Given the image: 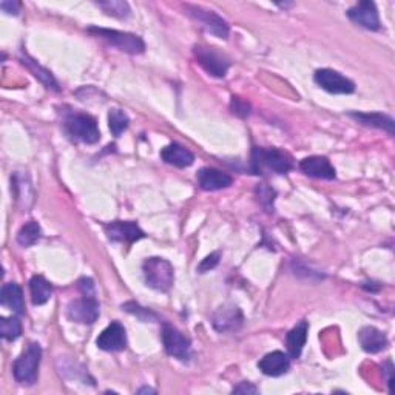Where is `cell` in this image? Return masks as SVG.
<instances>
[{
  "label": "cell",
  "instance_id": "36",
  "mask_svg": "<svg viewBox=\"0 0 395 395\" xmlns=\"http://www.w3.org/2000/svg\"><path fill=\"white\" fill-rule=\"evenodd\" d=\"M20 2H2L0 4V8L6 13V14H14L18 15L20 13Z\"/></svg>",
  "mask_w": 395,
  "mask_h": 395
},
{
  "label": "cell",
  "instance_id": "9",
  "mask_svg": "<svg viewBox=\"0 0 395 395\" xmlns=\"http://www.w3.org/2000/svg\"><path fill=\"white\" fill-rule=\"evenodd\" d=\"M67 317L79 325H93L99 318V303L96 297L73 299L67 307Z\"/></svg>",
  "mask_w": 395,
  "mask_h": 395
},
{
  "label": "cell",
  "instance_id": "11",
  "mask_svg": "<svg viewBox=\"0 0 395 395\" xmlns=\"http://www.w3.org/2000/svg\"><path fill=\"white\" fill-rule=\"evenodd\" d=\"M242 312L238 306L224 304L212 315V325L221 334H231L242 326Z\"/></svg>",
  "mask_w": 395,
  "mask_h": 395
},
{
  "label": "cell",
  "instance_id": "2",
  "mask_svg": "<svg viewBox=\"0 0 395 395\" xmlns=\"http://www.w3.org/2000/svg\"><path fill=\"white\" fill-rule=\"evenodd\" d=\"M42 360V347L39 343H30L13 365L15 382L25 386H33L39 377V366Z\"/></svg>",
  "mask_w": 395,
  "mask_h": 395
},
{
  "label": "cell",
  "instance_id": "21",
  "mask_svg": "<svg viewBox=\"0 0 395 395\" xmlns=\"http://www.w3.org/2000/svg\"><path fill=\"white\" fill-rule=\"evenodd\" d=\"M0 303L11 309L15 315L25 313V302H23V292L18 283L4 284L0 292Z\"/></svg>",
  "mask_w": 395,
  "mask_h": 395
},
{
  "label": "cell",
  "instance_id": "24",
  "mask_svg": "<svg viewBox=\"0 0 395 395\" xmlns=\"http://www.w3.org/2000/svg\"><path fill=\"white\" fill-rule=\"evenodd\" d=\"M22 64L25 65L31 71V73L34 75V77H37L39 81H41L46 86V89L53 90V91H59L60 90L58 81L51 75V71L44 68L42 65H39L34 59H31L28 56H22Z\"/></svg>",
  "mask_w": 395,
  "mask_h": 395
},
{
  "label": "cell",
  "instance_id": "16",
  "mask_svg": "<svg viewBox=\"0 0 395 395\" xmlns=\"http://www.w3.org/2000/svg\"><path fill=\"white\" fill-rule=\"evenodd\" d=\"M299 170H302L304 175L311 176V178H317V179L332 181L337 176L335 167L325 156L306 157V160L299 162Z\"/></svg>",
  "mask_w": 395,
  "mask_h": 395
},
{
  "label": "cell",
  "instance_id": "13",
  "mask_svg": "<svg viewBox=\"0 0 395 395\" xmlns=\"http://www.w3.org/2000/svg\"><path fill=\"white\" fill-rule=\"evenodd\" d=\"M96 344L105 352H121L127 347V332L121 323L113 321L101 332Z\"/></svg>",
  "mask_w": 395,
  "mask_h": 395
},
{
  "label": "cell",
  "instance_id": "14",
  "mask_svg": "<svg viewBox=\"0 0 395 395\" xmlns=\"http://www.w3.org/2000/svg\"><path fill=\"white\" fill-rule=\"evenodd\" d=\"M104 228L108 240L113 242L131 244L145 236V233L141 231V227L133 221H115V223L107 224Z\"/></svg>",
  "mask_w": 395,
  "mask_h": 395
},
{
  "label": "cell",
  "instance_id": "26",
  "mask_svg": "<svg viewBox=\"0 0 395 395\" xmlns=\"http://www.w3.org/2000/svg\"><path fill=\"white\" fill-rule=\"evenodd\" d=\"M102 11L117 19H127L130 15V5L122 0H105V2H96Z\"/></svg>",
  "mask_w": 395,
  "mask_h": 395
},
{
  "label": "cell",
  "instance_id": "10",
  "mask_svg": "<svg viewBox=\"0 0 395 395\" xmlns=\"http://www.w3.org/2000/svg\"><path fill=\"white\" fill-rule=\"evenodd\" d=\"M315 82L320 85L323 90H326L328 93L332 94H351L355 91V84L343 76L342 73H338L335 70L330 68H321L315 71Z\"/></svg>",
  "mask_w": 395,
  "mask_h": 395
},
{
  "label": "cell",
  "instance_id": "7",
  "mask_svg": "<svg viewBox=\"0 0 395 395\" xmlns=\"http://www.w3.org/2000/svg\"><path fill=\"white\" fill-rule=\"evenodd\" d=\"M193 54L200 64L207 73L213 77H226L228 68H231V59L226 58L223 53L205 45H195Z\"/></svg>",
  "mask_w": 395,
  "mask_h": 395
},
{
  "label": "cell",
  "instance_id": "25",
  "mask_svg": "<svg viewBox=\"0 0 395 395\" xmlns=\"http://www.w3.org/2000/svg\"><path fill=\"white\" fill-rule=\"evenodd\" d=\"M42 236V228L39 226L36 221H28L27 224H23L20 227V231L18 233V242L22 247H31L33 244H36Z\"/></svg>",
  "mask_w": 395,
  "mask_h": 395
},
{
  "label": "cell",
  "instance_id": "4",
  "mask_svg": "<svg viewBox=\"0 0 395 395\" xmlns=\"http://www.w3.org/2000/svg\"><path fill=\"white\" fill-rule=\"evenodd\" d=\"M144 280L148 287L157 292H169L175 281V271L167 259L160 257L147 258L142 264Z\"/></svg>",
  "mask_w": 395,
  "mask_h": 395
},
{
  "label": "cell",
  "instance_id": "20",
  "mask_svg": "<svg viewBox=\"0 0 395 395\" xmlns=\"http://www.w3.org/2000/svg\"><path fill=\"white\" fill-rule=\"evenodd\" d=\"M349 116L352 119H355L357 122H360L361 125H366V127H373V129H378L383 130L386 133H389L391 136L394 134V129H395V122L391 116L383 115L380 112H373V113H349Z\"/></svg>",
  "mask_w": 395,
  "mask_h": 395
},
{
  "label": "cell",
  "instance_id": "30",
  "mask_svg": "<svg viewBox=\"0 0 395 395\" xmlns=\"http://www.w3.org/2000/svg\"><path fill=\"white\" fill-rule=\"evenodd\" d=\"M122 309H124V311H127L129 313L136 315V317H138L139 320H142V321H153V320L157 318L153 312H150L148 309H145V307H141L139 304L133 303V302L122 304Z\"/></svg>",
  "mask_w": 395,
  "mask_h": 395
},
{
  "label": "cell",
  "instance_id": "17",
  "mask_svg": "<svg viewBox=\"0 0 395 395\" xmlns=\"http://www.w3.org/2000/svg\"><path fill=\"white\" fill-rule=\"evenodd\" d=\"M258 368L264 375L280 377L284 375L290 369V358L287 354L281 351H273L258 361Z\"/></svg>",
  "mask_w": 395,
  "mask_h": 395
},
{
  "label": "cell",
  "instance_id": "3",
  "mask_svg": "<svg viewBox=\"0 0 395 395\" xmlns=\"http://www.w3.org/2000/svg\"><path fill=\"white\" fill-rule=\"evenodd\" d=\"M64 130L70 139L82 144H96L101 139L98 122L90 115L71 113L65 117Z\"/></svg>",
  "mask_w": 395,
  "mask_h": 395
},
{
  "label": "cell",
  "instance_id": "5",
  "mask_svg": "<svg viewBox=\"0 0 395 395\" xmlns=\"http://www.w3.org/2000/svg\"><path fill=\"white\" fill-rule=\"evenodd\" d=\"M90 34L94 37L102 39L108 45L115 46V48L121 50L129 54H141L145 51V44L142 39L136 34L131 33H124V31L117 30H108V28H99V27H90L89 30Z\"/></svg>",
  "mask_w": 395,
  "mask_h": 395
},
{
  "label": "cell",
  "instance_id": "23",
  "mask_svg": "<svg viewBox=\"0 0 395 395\" xmlns=\"http://www.w3.org/2000/svg\"><path fill=\"white\" fill-rule=\"evenodd\" d=\"M30 292H31V302L34 306H42L48 303L53 294L51 283L42 275H34L30 280Z\"/></svg>",
  "mask_w": 395,
  "mask_h": 395
},
{
  "label": "cell",
  "instance_id": "29",
  "mask_svg": "<svg viewBox=\"0 0 395 395\" xmlns=\"http://www.w3.org/2000/svg\"><path fill=\"white\" fill-rule=\"evenodd\" d=\"M257 195H258V201L259 204L263 205L266 212H273V201H275V190L272 187H268L267 184H261L257 188Z\"/></svg>",
  "mask_w": 395,
  "mask_h": 395
},
{
  "label": "cell",
  "instance_id": "33",
  "mask_svg": "<svg viewBox=\"0 0 395 395\" xmlns=\"http://www.w3.org/2000/svg\"><path fill=\"white\" fill-rule=\"evenodd\" d=\"M77 289L84 297H94V283L91 278H81L77 281Z\"/></svg>",
  "mask_w": 395,
  "mask_h": 395
},
{
  "label": "cell",
  "instance_id": "6",
  "mask_svg": "<svg viewBox=\"0 0 395 395\" xmlns=\"http://www.w3.org/2000/svg\"><path fill=\"white\" fill-rule=\"evenodd\" d=\"M184 10L209 34H213L219 39H227L228 34H231L228 23L215 11L205 10V8L196 5H186Z\"/></svg>",
  "mask_w": 395,
  "mask_h": 395
},
{
  "label": "cell",
  "instance_id": "18",
  "mask_svg": "<svg viewBox=\"0 0 395 395\" xmlns=\"http://www.w3.org/2000/svg\"><path fill=\"white\" fill-rule=\"evenodd\" d=\"M358 342L361 349L368 354H378L388 347L389 342L384 332L378 330L377 328L366 326L358 332Z\"/></svg>",
  "mask_w": 395,
  "mask_h": 395
},
{
  "label": "cell",
  "instance_id": "22",
  "mask_svg": "<svg viewBox=\"0 0 395 395\" xmlns=\"http://www.w3.org/2000/svg\"><path fill=\"white\" fill-rule=\"evenodd\" d=\"M307 334H309V323L306 320L299 321L294 329L289 330L286 343L287 352L292 358H299V355H302L307 342Z\"/></svg>",
  "mask_w": 395,
  "mask_h": 395
},
{
  "label": "cell",
  "instance_id": "12",
  "mask_svg": "<svg viewBox=\"0 0 395 395\" xmlns=\"http://www.w3.org/2000/svg\"><path fill=\"white\" fill-rule=\"evenodd\" d=\"M347 18L366 30H380V15H378L375 4L370 2V0H363V2H358L357 5L349 8L347 10Z\"/></svg>",
  "mask_w": 395,
  "mask_h": 395
},
{
  "label": "cell",
  "instance_id": "1",
  "mask_svg": "<svg viewBox=\"0 0 395 395\" xmlns=\"http://www.w3.org/2000/svg\"><path fill=\"white\" fill-rule=\"evenodd\" d=\"M294 167V160L284 150L273 147H254L252 150V171L255 175H261L264 170H271L276 175H287Z\"/></svg>",
  "mask_w": 395,
  "mask_h": 395
},
{
  "label": "cell",
  "instance_id": "34",
  "mask_svg": "<svg viewBox=\"0 0 395 395\" xmlns=\"http://www.w3.org/2000/svg\"><path fill=\"white\" fill-rule=\"evenodd\" d=\"M383 374L386 375V384H388V391H392V383H394V365L392 361L388 360L383 365Z\"/></svg>",
  "mask_w": 395,
  "mask_h": 395
},
{
  "label": "cell",
  "instance_id": "28",
  "mask_svg": "<svg viewBox=\"0 0 395 395\" xmlns=\"http://www.w3.org/2000/svg\"><path fill=\"white\" fill-rule=\"evenodd\" d=\"M0 334L6 339V342H14L22 334V323L19 318H2L0 320Z\"/></svg>",
  "mask_w": 395,
  "mask_h": 395
},
{
  "label": "cell",
  "instance_id": "35",
  "mask_svg": "<svg viewBox=\"0 0 395 395\" xmlns=\"http://www.w3.org/2000/svg\"><path fill=\"white\" fill-rule=\"evenodd\" d=\"M233 394H258V388L249 382H242L233 388Z\"/></svg>",
  "mask_w": 395,
  "mask_h": 395
},
{
  "label": "cell",
  "instance_id": "8",
  "mask_svg": "<svg viewBox=\"0 0 395 395\" xmlns=\"http://www.w3.org/2000/svg\"><path fill=\"white\" fill-rule=\"evenodd\" d=\"M162 344L170 357L179 361H188L192 358V342L183 332L171 325L162 328Z\"/></svg>",
  "mask_w": 395,
  "mask_h": 395
},
{
  "label": "cell",
  "instance_id": "32",
  "mask_svg": "<svg viewBox=\"0 0 395 395\" xmlns=\"http://www.w3.org/2000/svg\"><path fill=\"white\" fill-rule=\"evenodd\" d=\"M219 258H221L219 252H213V254H210L209 257H205L201 261V264L198 266V272L205 273V272L212 271V268H215L219 264Z\"/></svg>",
  "mask_w": 395,
  "mask_h": 395
},
{
  "label": "cell",
  "instance_id": "31",
  "mask_svg": "<svg viewBox=\"0 0 395 395\" xmlns=\"http://www.w3.org/2000/svg\"><path fill=\"white\" fill-rule=\"evenodd\" d=\"M231 108H232V112L236 116H240V117H247L250 115V112H252L250 102H247L246 99H242L240 96H233L232 98Z\"/></svg>",
  "mask_w": 395,
  "mask_h": 395
},
{
  "label": "cell",
  "instance_id": "27",
  "mask_svg": "<svg viewBox=\"0 0 395 395\" xmlns=\"http://www.w3.org/2000/svg\"><path fill=\"white\" fill-rule=\"evenodd\" d=\"M129 124H130L129 116H127V113H124L122 110L115 108L108 113V127H110V130H112L113 136L119 138L121 134L129 129Z\"/></svg>",
  "mask_w": 395,
  "mask_h": 395
},
{
  "label": "cell",
  "instance_id": "19",
  "mask_svg": "<svg viewBox=\"0 0 395 395\" xmlns=\"http://www.w3.org/2000/svg\"><path fill=\"white\" fill-rule=\"evenodd\" d=\"M161 157L165 164L175 165V167L184 169V167H190V165L195 162V155L190 152V150L186 148L184 145L173 144L164 147L161 152Z\"/></svg>",
  "mask_w": 395,
  "mask_h": 395
},
{
  "label": "cell",
  "instance_id": "15",
  "mask_svg": "<svg viewBox=\"0 0 395 395\" xmlns=\"http://www.w3.org/2000/svg\"><path fill=\"white\" fill-rule=\"evenodd\" d=\"M198 184L205 192H216L231 187L233 184V178L223 170L204 167L198 171Z\"/></svg>",
  "mask_w": 395,
  "mask_h": 395
},
{
  "label": "cell",
  "instance_id": "37",
  "mask_svg": "<svg viewBox=\"0 0 395 395\" xmlns=\"http://www.w3.org/2000/svg\"><path fill=\"white\" fill-rule=\"evenodd\" d=\"M155 394V389H152V388H142V389H139L138 391V394Z\"/></svg>",
  "mask_w": 395,
  "mask_h": 395
}]
</instances>
